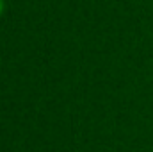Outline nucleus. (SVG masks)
Segmentation results:
<instances>
[{
    "mask_svg": "<svg viewBox=\"0 0 153 152\" xmlns=\"http://www.w3.org/2000/svg\"><path fill=\"white\" fill-rule=\"evenodd\" d=\"M4 7H5V4H4V0H0V14L4 13Z\"/></svg>",
    "mask_w": 153,
    "mask_h": 152,
    "instance_id": "nucleus-1",
    "label": "nucleus"
}]
</instances>
